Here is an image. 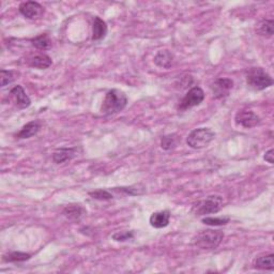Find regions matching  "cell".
I'll return each mask as SVG.
<instances>
[{
  "instance_id": "cell-1",
  "label": "cell",
  "mask_w": 274,
  "mask_h": 274,
  "mask_svg": "<svg viewBox=\"0 0 274 274\" xmlns=\"http://www.w3.org/2000/svg\"><path fill=\"white\" fill-rule=\"evenodd\" d=\"M128 104L126 93L118 89L109 90L103 101L101 113L105 116H112L122 112Z\"/></svg>"
},
{
  "instance_id": "cell-2",
  "label": "cell",
  "mask_w": 274,
  "mask_h": 274,
  "mask_svg": "<svg viewBox=\"0 0 274 274\" xmlns=\"http://www.w3.org/2000/svg\"><path fill=\"white\" fill-rule=\"evenodd\" d=\"M224 238V232L215 229L200 231L193 239V244L201 250H215Z\"/></svg>"
},
{
  "instance_id": "cell-3",
  "label": "cell",
  "mask_w": 274,
  "mask_h": 274,
  "mask_svg": "<svg viewBox=\"0 0 274 274\" xmlns=\"http://www.w3.org/2000/svg\"><path fill=\"white\" fill-rule=\"evenodd\" d=\"M224 205V199L220 195H210L205 199L198 201L192 208V212L196 217L218 213Z\"/></svg>"
},
{
  "instance_id": "cell-4",
  "label": "cell",
  "mask_w": 274,
  "mask_h": 274,
  "mask_svg": "<svg viewBox=\"0 0 274 274\" xmlns=\"http://www.w3.org/2000/svg\"><path fill=\"white\" fill-rule=\"evenodd\" d=\"M246 84L255 90H265L272 86L273 80L263 68H252L247 71Z\"/></svg>"
},
{
  "instance_id": "cell-5",
  "label": "cell",
  "mask_w": 274,
  "mask_h": 274,
  "mask_svg": "<svg viewBox=\"0 0 274 274\" xmlns=\"http://www.w3.org/2000/svg\"><path fill=\"white\" fill-rule=\"evenodd\" d=\"M215 137V133L210 128H198L188 134L186 143L193 149H204L209 146Z\"/></svg>"
},
{
  "instance_id": "cell-6",
  "label": "cell",
  "mask_w": 274,
  "mask_h": 274,
  "mask_svg": "<svg viewBox=\"0 0 274 274\" xmlns=\"http://www.w3.org/2000/svg\"><path fill=\"white\" fill-rule=\"evenodd\" d=\"M205 100V92L200 87H193L185 96L180 102L178 109L179 112H184V110L190 109L192 107L200 105Z\"/></svg>"
},
{
  "instance_id": "cell-7",
  "label": "cell",
  "mask_w": 274,
  "mask_h": 274,
  "mask_svg": "<svg viewBox=\"0 0 274 274\" xmlns=\"http://www.w3.org/2000/svg\"><path fill=\"white\" fill-rule=\"evenodd\" d=\"M234 121L238 126L245 129H252L259 125L260 118L252 110H239L234 117Z\"/></svg>"
},
{
  "instance_id": "cell-8",
  "label": "cell",
  "mask_w": 274,
  "mask_h": 274,
  "mask_svg": "<svg viewBox=\"0 0 274 274\" xmlns=\"http://www.w3.org/2000/svg\"><path fill=\"white\" fill-rule=\"evenodd\" d=\"M233 87V82L230 78H218L211 85V90L215 99H223L229 94Z\"/></svg>"
},
{
  "instance_id": "cell-9",
  "label": "cell",
  "mask_w": 274,
  "mask_h": 274,
  "mask_svg": "<svg viewBox=\"0 0 274 274\" xmlns=\"http://www.w3.org/2000/svg\"><path fill=\"white\" fill-rule=\"evenodd\" d=\"M18 10L21 12L22 15L29 19H37L39 17H41L44 12L43 6L36 1L23 2L19 4Z\"/></svg>"
},
{
  "instance_id": "cell-10",
  "label": "cell",
  "mask_w": 274,
  "mask_h": 274,
  "mask_svg": "<svg viewBox=\"0 0 274 274\" xmlns=\"http://www.w3.org/2000/svg\"><path fill=\"white\" fill-rule=\"evenodd\" d=\"M11 94L13 96V99H14L15 105L19 108V109H25L30 106L31 101L29 99V96L26 94L25 90L22 86H15L14 88L11 89Z\"/></svg>"
},
{
  "instance_id": "cell-11",
  "label": "cell",
  "mask_w": 274,
  "mask_h": 274,
  "mask_svg": "<svg viewBox=\"0 0 274 274\" xmlns=\"http://www.w3.org/2000/svg\"><path fill=\"white\" fill-rule=\"evenodd\" d=\"M175 58L172 51L167 49L159 50L154 57V63L163 69H171L174 66Z\"/></svg>"
},
{
  "instance_id": "cell-12",
  "label": "cell",
  "mask_w": 274,
  "mask_h": 274,
  "mask_svg": "<svg viewBox=\"0 0 274 274\" xmlns=\"http://www.w3.org/2000/svg\"><path fill=\"white\" fill-rule=\"evenodd\" d=\"M41 129V122L39 120H34L28 122L27 125H25L21 131L15 134V137L18 139H26V138H30V137L35 136L38 134V132L40 131Z\"/></svg>"
},
{
  "instance_id": "cell-13",
  "label": "cell",
  "mask_w": 274,
  "mask_h": 274,
  "mask_svg": "<svg viewBox=\"0 0 274 274\" xmlns=\"http://www.w3.org/2000/svg\"><path fill=\"white\" fill-rule=\"evenodd\" d=\"M169 221H171V212L167 210L152 213L149 220L150 225L154 228H158V229L168 226Z\"/></svg>"
},
{
  "instance_id": "cell-14",
  "label": "cell",
  "mask_w": 274,
  "mask_h": 274,
  "mask_svg": "<svg viewBox=\"0 0 274 274\" xmlns=\"http://www.w3.org/2000/svg\"><path fill=\"white\" fill-rule=\"evenodd\" d=\"M62 213L68 220L73 221V222H77V221H80L84 217V215L87 213V210L82 205L73 204V205H69V206H67L66 208H64Z\"/></svg>"
},
{
  "instance_id": "cell-15",
  "label": "cell",
  "mask_w": 274,
  "mask_h": 274,
  "mask_svg": "<svg viewBox=\"0 0 274 274\" xmlns=\"http://www.w3.org/2000/svg\"><path fill=\"white\" fill-rule=\"evenodd\" d=\"M76 155L77 148H60L53 153V161L56 164H61V163L74 159Z\"/></svg>"
},
{
  "instance_id": "cell-16",
  "label": "cell",
  "mask_w": 274,
  "mask_h": 274,
  "mask_svg": "<svg viewBox=\"0 0 274 274\" xmlns=\"http://www.w3.org/2000/svg\"><path fill=\"white\" fill-rule=\"evenodd\" d=\"M107 35V25L99 16L94 17V22L92 26V40L99 41L102 40Z\"/></svg>"
},
{
  "instance_id": "cell-17",
  "label": "cell",
  "mask_w": 274,
  "mask_h": 274,
  "mask_svg": "<svg viewBox=\"0 0 274 274\" xmlns=\"http://www.w3.org/2000/svg\"><path fill=\"white\" fill-rule=\"evenodd\" d=\"M254 267L258 270H270L274 269V255L268 254V255L259 256L254 260Z\"/></svg>"
},
{
  "instance_id": "cell-18",
  "label": "cell",
  "mask_w": 274,
  "mask_h": 274,
  "mask_svg": "<svg viewBox=\"0 0 274 274\" xmlns=\"http://www.w3.org/2000/svg\"><path fill=\"white\" fill-rule=\"evenodd\" d=\"M51 58L45 54H40L35 56L32 59L29 61V67L39 69V70H45L51 66Z\"/></svg>"
},
{
  "instance_id": "cell-19",
  "label": "cell",
  "mask_w": 274,
  "mask_h": 274,
  "mask_svg": "<svg viewBox=\"0 0 274 274\" xmlns=\"http://www.w3.org/2000/svg\"><path fill=\"white\" fill-rule=\"evenodd\" d=\"M31 255L28 253H23V252H10L5 254L2 257V260L5 263H21L26 262V260L30 259Z\"/></svg>"
},
{
  "instance_id": "cell-20",
  "label": "cell",
  "mask_w": 274,
  "mask_h": 274,
  "mask_svg": "<svg viewBox=\"0 0 274 274\" xmlns=\"http://www.w3.org/2000/svg\"><path fill=\"white\" fill-rule=\"evenodd\" d=\"M274 22L272 19H264L257 26V34L264 37H272L274 32Z\"/></svg>"
},
{
  "instance_id": "cell-21",
  "label": "cell",
  "mask_w": 274,
  "mask_h": 274,
  "mask_svg": "<svg viewBox=\"0 0 274 274\" xmlns=\"http://www.w3.org/2000/svg\"><path fill=\"white\" fill-rule=\"evenodd\" d=\"M31 43L35 47L41 50H47L51 47V41L47 35H41L36 37L35 39H32Z\"/></svg>"
},
{
  "instance_id": "cell-22",
  "label": "cell",
  "mask_w": 274,
  "mask_h": 274,
  "mask_svg": "<svg viewBox=\"0 0 274 274\" xmlns=\"http://www.w3.org/2000/svg\"><path fill=\"white\" fill-rule=\"evenodd\" d=\"M230 218L229 217H219V218H213V217H206L201 222L205 225H209V226H224L226 224L229 223Z\"/></svg>"
},
{
  "instance_id": "cell-23",
  "label": "cell",
  "mask_w": 274,
  "mask_h": 274,
  "mask_svg": "<svg viewBox=\"0 0 274 274\" xmlns=\"http://www.w3.org/2000/svg\"><path fill=\"white\" fill-rule=\"evenodd\" d=\"M178 145V137L176 135H166L162 138L161 147L164 150H172L177 147Z\"/></svg>"
},
{
  "instance_id": "cell-24",
  "label": "cell",
  "mask_w": 274,
  "mask_h": 274,
  "mask_svg": "<svg viewBox=\"0 0 274 274\" xmlns=\"http://www.w3.org/2000/svg\"><path fill=\"white\" fill-rule=\"evenodd\" d=\"M89 195L96 200H110L114 197L113 194L107 190H95L92 192H89Z\"/></svg>"
},
{
  "instance_id": "cell-25",
  "label": "cell",
  "mask_w": 274,
  "mask_h": 274,
  "mask_svg": "<svg viewBox=\"0 0 274 274\" xmlns=\"http://www.w3.org/2000/svg\"><path fill=\"white\" fill-rule=\"evenodd\" d=\"M113 240L117 241V242H125V241L131 240L134 238L133 231H117L113 233L112 236Z\"/></svg>"
},
{
  "instance_id": "cell-26",
  "label": "cell",
  "mask_w": 274,
  "mask_h": 274,
  "mask_svg": "<svg viewBox=\"0 0 274 274\" xmlns=\"http://www.w3.org/2000/svg\"><path fill=\"white\" fill-rule=\"evenodd\" d=\"M0 80H1V87H5L6 85L14 81V74H13L12 71L1 69V71H0Z\"/></svg>"
},
{
  "instance_id": "cell-27",
  "label": "cell",
  "mask_w": 274,
  "mask_h": 274,
  "mask_svg": "<svg viewBox=\"0 0 274 274\" xmlns=\"http://www.w3.org/2000/svg\"><path fill=\"white\" fill-rule=\"evenodd\" d=\"M274 150L273 149H270V150H268V151H267L266 153H265V155H264V160L266 161V162H268L269 163V164H273V163H274V159H273V156H274Z\"/></svg>"
}]
</instances>
